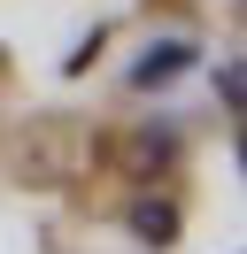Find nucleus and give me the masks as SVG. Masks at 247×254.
<instances>
[{"instance_id":"1","label":"nucleus","mask_w":247,"mask_h":254,"mask_svg":"<svg viewBox=\"0 0 247 254\" xmlns=\"http://www.w3.org/2000/svg\"><path fill=\"white\" fill-rule=\"evenodd\" d=\"M185 62H193V47H185V39H162V47H147V62H139L131 77H139V85H170Z\"/></svg>"},{"instance_id":"2","label":"nucleus","mask_w":247,"mask_h":254,"mask_svg":"<svg viewBox=\"0 0 247 254\" xmlns=\"http://www.w3.org/2000/svg\"><path fill=\"white\" fill-rule=\"evenodd\" d=\"M131 223H139V239L170 247V231H178V208H170V200H139V208H131Z\"/></svg>"}]
</instances>
